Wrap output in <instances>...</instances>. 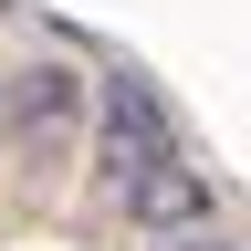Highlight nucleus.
Wrapping results in <instances>:
<instances>
[{
    "label": "nucleus",
    "mask_w": 251,
    "mask_h": 251,
    "mask_svg": "<svg viewBox=\"0 0 251 251\" xmlns=\"http://www.w3.org/2000/svg\"><path fill=\"white\" fill-rule=\"evenodd\" d=\"M11 105H21V157H31V168H63V157L84 147V84L63 74V63L21 74V84H11Z\"/></svg>",
    "instance_id": "obj_2"
},
{
    "label": "nucleus",
    "mask_w": 251,
    "mask_h": 251,
    "mask_svg": "<svg viewBox=\"0 0 251 251\" xmlns=\"http://www.w3.org/2000/svg\"><path fill=\"white\" fill-rule=\"evenodd\" d=\"M157 251H230V241H209V230H168Z\"/></svg>",
    "instance_id": "obj_3"
},
{
    "label": "nucleus",
    "mask_w": 251,
    "mask_h": 251,
    "mask_svg": "<svg viewBox=\"0 0 251 251\" xmlns=\"http://www.w3.org/2000/svg\"><path fill=\"white\" fill-rule=\"evenodd\" d=\"M94 178H105V199L136 220V230H199L209 220V178L188 168V147H178V126L157 115V94L147 84H105V126H94Z\"/></svg>",
    "instance_id": "obj_1"
}]
</instances>
